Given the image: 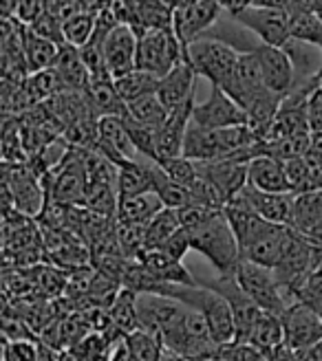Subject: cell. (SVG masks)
Returning a JSON list of instances; mask_svg holds the SVG:
<instances>
[{
  "mask_svg": "<svg viewBox=\"0 0 322 361\" xmlns=\"http://www.w3.org/2000/svg\"><path fill=\"white\" fill-rule=\"evenodd\" d=\"M184 157L196 164H205V161H221L225 159L223 141L219 130H208L201 126L190 123L184 141Z\"/></svg>",
  "mask_w": 322,
  "mask_h": 361,
  "instance_id": "cell-24",
  "label": "cell"
},
{
  "mask_svg": "<svg viewBox=\"0 0 322 361\" xmlns=\"http://www.w3.org/2000/svg\"><path fill=\"white\" fill-rule=\"evenodd\" d=\"M159 80L157 75L153 73H146V71H131V73L126 75H121L115 80V88H117V93L119 97L124 99V104H133L141 97H146V95H155L157 93V86H159Z\"/></svg>",
  "mask_w": 322,
  "mask_h": 361,
  "instance_id": "cell-34",
  "label": "cell"
},
{
  "mask_svg": "<svg viewBox=\"0 0 322 361\" xmlns=\"http://www.w3.org/2000/svg\"><path fill=\"white\" fill-rule=\"evenodd\" d=\"M5 361H40L38 346L29 339L5 341Z\"/></svg>",
  "mask_w": 322,
  "mask_h": 361,
  "instance_id": "cell-49",
  "label": "cell"
},
{
  "mask_svg": "<svg viewBox=\"0 0 322 361\" xmlns=\"http://www.w3.org/2000/svg\"><path fill=\"white\" fill-rule=\"evenodd\" d=\"M239 53L221 40H196L186 49V62L196 75L212 82V86L225 88L234 75Z\"/></svg>",
  "mask_w": 322,
  "mask_h": 361,
  "instance_id": "cell-4",
  "label": "cell"
},
{
  "mask_svg": "<svg viewBox=\"0 0 322 361\" xmlns=\"http://www.w3.org/2000/svg\"><path fill=\"white\" fill-rule=\"evenodd\" d=\"M155 295L172 298L177 302L186 304L188 309L199 311L205 317L210 333L219 346H227L232 341H237V322H234V315H232L227 300L221 293L208 288L205 284H201V282H199V286L164 284L159 288V293H155Z\"/></svg>",
  "mask_w": 322,
  "mask_h": 361,
  "instance_id": "cell-2",
  "label": "cell"
},
{
  "mask_svg": "<svg viewBox=\"0 0 322 361\" xmlns=\"http://www.w3.org/2000/svg\"><path fill=\"white\" fill-rule=\"evenodd\" d=\"M139 262L144 264L148 274L161 282L170 286H199V280H194L190 276V271L184 267V262H177L170 256H166L164 251H144L139 258Z\"/></svg>",
  "mask_w": 322,
  "mask_h": 361,
  "instance_id": "cell-23",
  "label": "cell"
},
{
  "mask_svg": "<svg viewBox=\"0 0 322 361\" xmlns=\"http://www.w3.org/2000/svg\"><path fill=\"white\" fill-rule=\"evenodd\" d=\"M86 97H88L91 111L97 119L126 117L129 115V106L124 104V99L119 97L117 88H115V80L111 73L91 78V84H88V88H86Z\"/></svg>",
  "mask_w": 322,
  "mask_h": 361,
  "instance_id": "cell-22",
  "label": "cell"
},
{
  "mask_svg": "<svg viewBox=\"0 0 322 361\" xmlns=\"http://www.w3.org/2000/svg\"><path fill=\"white\" fill-rule=\"evenodd\" d=\"M164 209H166V205L159 198V194L146 192V194H141V196L119 201L115 219H117L119 225H139V227H144Z\"/></svg>",
  "mask_w": 322,
  "mask_h": 361,
  "instance_id": "cell-27",
  "label": "cell"
},
{
  "mask_svg": "<svg viewBox=\"0 0 322 361\" xmlns=\"http://www.w3.org/2000/svg\"><path fill=\"white\" fill-rule=\"evenodd\" d=\"M104 58L113 80L137 68V33L129 25L115 27L104 40Z\"/></svg>",
  "mask_w": 322,
  "mask_h": 361,
  "instance_id": "cell-18",
  "label": "cell"
},
{
  "mask_svg": "<svg viewBox=\"0 0 322 361\" xmlns=\"http://www.w3.org/2000/svg\"><path fill=\"white\" fill-rule=\"evenodd\" d=\"M25 90H27L31 104L38 106V104H44L56 95L64 93L66 88L58 75V71L51 66L47 71H40V73H31L25 82Z\"/></svg>",
  "mask_w": 322,
  "mask_h": 361,
  "instance_id": "cell-36",
  "label": "cell"
},
{
  "mask_svg": "<svg viewBox=\"0 0 322 361\" xmlns=\"http://www.w3.org/2000/svg\"><path fill=\"white\" fill-rule=\"evenodd\" d=\"M161 168H164V172L174 180V183L184 185L190 190V185L196 180V176H199V170H196V164L186 157H177V159H168V161H161L159 164Z\"/></svg>",
  "mask_w": 322,
  "mask_h": 361,
  "instance_id": "cell-45",
  "label": "cell"
},
{
  "mask_svg": "<svg viewBox=\"0 0 322 361\" xmlns=\"http://www.w3.org/2000/svg\"><path fill=\"white\" fill-rule=\"evenodd\" d=\"M221 7L225 11H229L232 16H239L241 11H245L247 7H254L256 0H219Z\"/></svg>",
  "mask_w": 322,
  "mask_h": 361,
  "instance_id": "cell-52",
  "label": "cell"
},
{
  "mask_svg": "<svg viewBox=\"0 0 322 361\" xmlns=\"http://www.w3.org/2000/svg\"><path fill=\"white\" fill-rule=\"evenodd\" d=\"M159 251H164L166 256H170L172 260H177V262H184V258H186V254L188 251H192V243H190V233L186 231V229H179L174 236L161 247Z\"/></svg>",
  "mask_w": 322,
  "mask_h": 361,
  "instance_id": "cell-50",
  "label": "cell"
},
{
  "mask_svg": "<svg viewBox=\"0 0 322 361\" xmlns=\"http://www.w3.org/2000/svg\"><path fill=\"white\" fill-rule=\"evenodd\" d=\"M93 33H95V13L91 11L73 13L64 20V44L82 49L93 40Z\"/></svg>",
  "mask_w": 322,
  "mask_h": 361,
  "instance_id": "cell-41",
  "label": "cell"
},
{
  "mask_svg": "<svg viewBox=\"0 0 322 361\" xmlns=\"http://www.w3.org/2000/svg\"><path fill=\"white\" fill-rule=\"evenodd\" d=\"M201 284H205L208 288H212V291L221 293L227 300L232 315H234V322H237V341H247L249 331H252L256 317L261 315V309L252 302V298L243 291V286L239 284L234 271L219 276L217 280L201 282Z\"/></svg>",
  "mask_w": 322,
  "mask_h": 361,
  "instance_id": "cell-11",
  "label": "cell"
},
{
  "mask_svg": "<svg viewBox=\"0 0 322 361\" xmlns=\"http://www.w3.org/2000/svg\"><path fill=\"white\" fill-rule=\"evenodd\" d=\"M314 350H316V357H318V361H322V341L318 346H314Z\"/></svg>",
  "mask_w": 322,
  "mask_h": 361,
  "instance_id": "cell-56",
  "label": "cell"
},
{
  "mask_svg": "<svg viewBox=\"0 0 322 361\" xmlns=\"http://www.w3.org/2000/svg\"><path fill=\"white\" fill-rule=\"evenodd\" d=\"M318 313H320V317H322V304L318 306Z\"/></svg>",
  "mask_w": 322,
  "mask_h": 361,
  "instance_id": "cell-57",
  "label": "cell"
},
{
  "mask_svg": "<svg viewBox=\"0 0 322 361\" xmlns=\"http://www.w3.org/2000/svg\"><path fill=\"white\" fill-rule=\"evenodd\" d=\"M296 9H300V11H316V0H294L292 11H296Z\"/></svg>",
  "mask_w": 322,
  "mask_h": 361,
  "instance_id": "cell-55",
  "label": "cell"
},
{
  "mask_svg": "<svg viewBox=\"0 0 322 361\" xmlns=\"http://www.w3.org/2000/svg\"><path fill=\"white\" fill-rule=\"evenodd\" d=\"M51 9H53V0H18L13 18H18L23 25L29 27Z\"/></svg>",
  "mask_w": 322,
  "mask_h": 361,
  "instance_id": "cell-48",
  "label": "cell"
},
{
  "mask_svg": "<svg viewBox=\"0 0 322 361\" xmlns=\"http://www.w3.org/2000/svg\"><path fill=\"white\" fill-rule=\"evenodd\" d=\"M3 164L20 166L27 164V152L18 117H3Z\"/></svg>",
  "mask_w": 322,
  "mask_h": 361,
  "instance_id": "cell-40",
  "label": "cell"
},
{
  "mask_svg": "<svg viewBox=\"0 0 322 361\" xmlns=\"http://www.w3.org/2000/svg\"><path fill=\"white\" fill-rule=\"evenodd\" d=\"M232 201H239L247 209H252L261 219L278 223V225H287L292 227V203H294V194H270V192H261L252 185H245L237 198Z\"/></svg>",
  "mask_w": 322,
  "mask_h": 361,
  "instance_id": "cell-17",
  "label": "cell"
},
{
  "mask_svg": "<svg viewBox=\"0 0 322 361\" xmlns=\"http://www.w3.org/2000/svg\"><path fill=\"white\" fill-rule=\"evenodd\" d=\"M280 319L285 331V346L290 350H307L322 341V317L314 306L305 302H292Z\"/></svg>",
  "mask_w": 322,
  "mask_h": 361,
  "instance_id": "cell-9",
  "label": "cell"
},
{
  "mask_svg": "<svg viewBox=\"0 0 322 361\" xmlns=\"http://www.w3.org/2000/svg\"><path fill=\"white\" fill-rule=\"evenodd\" d=\"M309 157L318 159L322 164V133L320 135H311V148H309Z\"/></svg>",
  "mask_w": 322,
  "mask_h": 361,
  "instance_id": "cell-54",
  "label": "cell"
},
{
  "mask_svg": "<svg viewBox=\"0 0 322 361\" xmlns=\"http://www.w3.org/2000/svg\"><path fill=\"white\" fill-rule=\"evenodd\" d=\"M29 29L35 33V35H40V38L49 40V42H56V44H64V18L56 11V9H51L47 11L42 18H38L33 25H29Z\"/></svg>",
  "mask_w": 322,
  "mask_h": 361,
  "instance_id": "cell-44",
  "label": "cell"
},
{
  "mask_svg": "<svg viewBox=\"0 0 322 361\" xmlns=\"http://www.w3.org/2000/svg\"><path fill=\"white\" fill-rule=\"evenodd\" d=\"M60 53V44L49 42L40 35H35L29 27L25 29V60L29 66V73H40L56 64Z\"/></svg>",
  "mask_w": 322,
  "mask_h": 361,
  "instance_id": "cell-33",
  "label": "cell"
},
{
  "mask_svg": "<svg viewBox=\"0 0 322 361\" xmlns=\"http://www.w3.org/2000/svg\"><path fill=\"white\" fill-rule=\"evenodd\" d=\"M237 20L254 31L261 44H270L278 49H290L292 31H290V11H278V9H263V7H247L239 16Z\"/></svg>",
  "mask_w": 322,
  "mask_h": 361,
  "instance_id": "cell-12",
  "label": "cell"
},
{
  "mask_svg": "<svg viewBox=\"0 0 322 361\" xmlns=\"http://www.w3.org/2000/svg\"><path fill=\"white\" fill-rule=\"evenodd\" d=\"M322 223V190L294 194L292 203V229L300 231L302 236Z\"/></svg>",
  "mask_w": 322,
  "mask_h": 361,
  "instance_id": "cell-31",
  "label": "cell"
},
{
  "mask_svg": "<svg viewBox=\"0 0 322 361\" xmlns=\"http://www.w3.org/2000/svg\"><path fill=\"white\" fill-rule=\"evenodd\" d=\"M3 188L11 194L13 207L20 214L38 219L40 212L44 209L47 192L42 185V178L38 174H33L27 164L20 166L3 164Z\"/></svg>",
  "mask_w": 322,
  "mask_h": 361,
  "instance_id": "cell-7",
  "label": "cell"
},
{
  "mask_svg": "<svg viewBox=\"0 0 322 361\" xmlns=\"http://www.w3.org/2000/svg\"><path fill=\"white\" fill-rule=\"evenodd\" d=\"M247 341L252 346H256L265 355V359H270L285 344V331H282L280 315L261 311V315L256 317L252 331H249Z\"/></svg>",
  "mask_w": 322,
  "mask_h": 361,
  "instance_id": "cell-29",
  "label": "cell"
},
{
  "mask_svg": "<svg viewBox=\"0 0 322 361\" xmlns=\"http://www.w3.org/2000/svg\"><path fill=\"white\" fill-rule=\"evenodd\" d=\"M188 233H190L192 251L208 258L212 262V267L219 271V276L237 271V267L241 262V249H239V240L234 236V231H232L223 209L214 216L210 223H205L203 227L194 229V231H188Z\"/></svg>",
  "mask_w": 322,
  "mask_h": 361,
  "instance_id": "cell-3",
  "label": "cell"
},
{
  "mask_svg": "<svg viewBox=\"0 0 322 361\" xmlns=\"http://www.w3.org/2000/svg\"><path fill=\"white\" fill-rule=\"evenodd\" d=\"M44 106L49 108V113L64 126V130L68 126H73L86 117H95L86 93H78V90H64V93L44 102Z\"/></svg>",
  "mask_w": 322,
  "mask_h": 361,
  "instance_id": "cell-28",
  "label": "cell"
},
{
  "mask_svg": "<svg viewBox=\"0 0 322 361\" xmlns=\"http://www.w3.org/2000/svg\"><path fill=\"white\" fill-rule=\"evenodd\" d=\"M124 126H126L129 137L133 141V146L139 154L148 157L153 164H159V154H157V130L148 128V126H141L133 117H124Z\"/></svg>",
  "mask_w": 322,
  "mask_h": 361,
  "instance_id": "cell-42",
  "label": "cell"
},
{
  "mask_svg": "<svg viewBox=\"0 0 322 361\" xmlns=\"http://www.w3.org/2000/svg\"><path fill=\"white\" fill-rule=\"evenodd\" d=\"M223 90L243 108V111L256 95H261L263 90H267L263 68H261V62H258V56L254 53V49L239 53L234 75H232L229 84Z\"/></svg>",
  "mask_w": 322,
  "mask_h": 361,
  "instance_id": "cell-15",
  "label": "cell"
},
{
  "mask_svg": "<svg viewBox=\"0 0 322 361\" xmlns=\"http://www.w3.org/2000/svg\"><path fill=\"white\" fill-rule=\"evenodd\" d=\"M223 212L239 240L241 260L254 262L265 269H276L292 240L294 229L261 219L239 201H229L227 205H223Z\"/></svg>",
  "mask_w": 322,
  "mask_h": 361,
  "instance_id": "cell-1",
  "label": "cell"
},
{
  "mask_svg": "<svg viewBox=\"0 0 322 361\" xmlns=\"http://www.w3.org/2000/svg\"><path fill=\"white\" fill-rule=\"evenodd\" d=\"M181 227V219H179L177 209H164L161 214H157L155 219L146 225V243H144V251H157L164 247L174 233Z\"/></svg>",
  "mask_w": 322,
  "mask_h": 361,
  "instance_id": "cell-35",
  "label": "cell"
},
{
  "mask_svg": "<svg viewBox=\"0 0 322 361\" xmlns=\"http://www.w3.org/2000/svg\"><path fill=\"white\" fill-rule=\"evenodd\" d=\"M186 62V49L179 42L174 31H144L137 35V68L157 78Z\"/></svg>",
  "mask_w": 322,
  "mask_h": 361,
  "instance_id": "cell-5",
  "label": "cell"
},
{
  "mask_svg": "<svg viewBox=\"0 0 322 361\" xmlns=\"http://www.w3.org/2000/svg\"><path fill=\"white\" fill-rule=\"evenodd\" d=\"M126 353L131 361H161L166 348L159 337L146 331H135L126 337Z\"/></svg>",
  "mask_w": 322,
  "mask_h": 361,
  "instance_id": "cell-39",
  "label": "cell"
},
{
  "mask_svg": "<svg viewBox=\"0 0 322 361\" xmlns=\"http://www.w3.org/2000/svg\"><path fill=\"white\" fill-rule=\"evenodd\" d=\"M217 361H265V355L249 341H232L219 348Z\"/></svg>",
  "mask_w": 322,
  "mask_h": 361,
  "instance_id": "cell-47",
  "label": "cell"
},
{
  "mask_svg": "<svg viewBox=\"0 0 322 361\" xmlns=\"http://www.w3.org/2000/svg\"><path fill=\"white\" fill-rule=\"evenodd\" d=\"M292 40L322 49V16L316 11H290Z\"/></svg>",
  "mask_w": 322,
  "mask_h": 361,
  "instance_id": "cell-37",
  "label": "cell"
},
{
  "mask_svg": "<svg viewBox=\"0 0 322 361\" xmlns=\"http://www.w3.org/2000/svg\"><path fill=\"white\" fill-rule=\"evenodd\" d=\"M53 68L58 71V75H60L66 90L86 93L88 84H91V73H88V68H86V64L82 60V53H80L78 47L62 44Z\"/></svg>",
  "mask_w": 322,
  "mask_h": 361,
  "instance_id": "cell-26",
  "label": "cell"
},
{
  "mask_svg": "<svg viewBox=\"0 0 322 361\" xmlns=\"http://www.w3.org/2000/svg\"><path fill=\"white\" fill-rule=\"evenodd\" d=\"M314 260H316V247L307 240V236H302L300 231L294 229L292 240L274 269V276L282 286L285 295L290 298V302H294L298 286L305 282L309 271L314 269Z\"/></svg>",
  "mask_w": 322,
  "mask_h": 361,
  "instance_id": "cell-8",
  "label": "cell"
},
{
  "mask_svg": "<svg viewBox=\"0 0 322 361\" xmlns=\"http://www.w3.org/2000/svg\"><path fill=\"white\" fill-rule=\"evenodd\" d=\"M196 168L217 190L223 205H227L232 198H237L239 192L247 185V164H241L237 159L205 161V164H196Z\"/></svg>",
  "mask_w": 322,
  "mask_h": 361,
  "instance_id": "cell-16",
  "label": "cell"
},
{
  "mask_svg": "<svg viewBox=\"0 0 322 361\" xmlns=\"http://www.w3.org/2000/svg\"><path fill=\"white\" fill-rule=\"evenodd\" d=\"M254 7H263V9H278V11H292L294 0H256Z\"/></svg>",
  "mask_w": 322,
  "mask_h": 361,
  "instance_id": "cell-53",
  "label": "cell"
},
{
  "mask_svg": "<svg viewBox=\"0 0 322 361\" xmlns=\"http://www.w3.org/2000/svg\"><path fill=\"white\" fill-rule=\"evenodd\" d=\"M234 274H237L239 284L243 286V291L252 298V302L261 311L274 313V315H282L287 311V306L292 302L285 295L282 286L278 284L274 269H265L254 262L241 260Z\"/></svg>",
  "mask_w": 322,
  "mask_h": 361,
  "instance_id": "cell-6",
  "label": "cell"
},
{
  "mask_svg": "<svg viewBox=\"0 0 322 361\" xmlns=\"http://www.w3.org/2000/svg\"><path fill=\"white\" fill-rule=\"evenodd\" d=\"M194 99L188 104L179 106L177 111H172L166 119V123L157 130V154H159V164L168 159L184 157V141L186 133L192 123V111H194Z\"/></svg>",
  "mask_w": 322,
  "mask_h": 361,
  "instance_id": "cell-19",
  "label": "cell"
},
{
  "mask_svg": "<svg viewBox=\"0 0 322 361\" xmlns=\"http://www.w3.org/2000/svg\"><path fill=\"white\" fill-rule=\"evenodd\" d=\"M109 319L111 326L121 333V335H133L139 331V317H137V293L129 291V288H121L111 302L109 309Z\"/></svg>",
  "mask_w": 322,
  "mask_h": 361,
  "instance_id": "cell-32",
  "label": "cell"
},
{
  "mask_svg": "<svg viewBox=\"0 0 322 361\" xmlns=\"http://www.w3.org/2000/svg\"><path fill=\"white\" fill-rule=\"evenodd\" d=\"M194 80H196V73L188 62L177 64L168 75L159 80L157 97L168 108V113L177 111L179 106L194 99Z\"/></svg>",
  "mask_w": 322,
  "mask_h": 361,
  "instance_id": "cell-21",
  "label": "cell"
},
{
  "mask_svg": "<svg viewBox=\"0 0 322 361\" xmlns=\"http://www.w3.org/2000/svg\"><path fill=\"white\" fill-rule=\"evenodd\" d=\"M137 35L144 31H174V9L164 0H135L133 25Z\"/></svg>",
  "mask_w": 322,
  "mask_h": 361,
  "instance_id": "cell-25",
  "label": "cell"
},
{
  "mask_svg": "<svg viewBox=\"0 0 322 361\" xmlns=\"http://www.w3.org/2000/svg\"><path fill=\"white\" fill-rule=\"evenodd\" d=\"M247 183L270 194H294L285 164L272 157H256L247 164Z\"/></svg>",
  "mask_w": 322,
  "mask_h": 361,
  "instance_id": "cell-20",
  "label": "cell"
},
{
  "mask_svg": "<svg viewBox=\"0 0 322 361\" xmlns=\"http://www.w3.org/2000/svg\"><path fill=\"white\" fill-rule=\"evenodd\" d=\"M294 302H305V304L314 306V309H318L322 304V249H318V247H316L314 269L309 271L305 282L298 286Z\"/></svg>",
  "mask_w": 322,
  "mask_h": 361,
  "instance_id": "cell-43",
  "label": "cell"
},
{
  "mask_svg": "<svg viewBox=\"0 0 322 361\" xmlns=\"http://www.w3.org/2000/svg\"><path fill=\"white\" fill-rule=\"evenodd\" d=\"M219 0H184L174 9V35L184 49L199 40V35L214 25L221 13Z\"/></svg>",
  "mask_w": 322,
  "mask_h": 361,
  "instance_id": "cell-13",
  "label": "cell"
},
{
  "mask_svg": "<svg viewBox=\"0 0 322 361\" xmlns=\"http://www.w3.org/2000/svg\"><path fill=\"white\" fill-rule=\"evenodd\" d=\"M223 207H210V205H188L179 209V219H181V227L186 231H194L210 223Z\"/></svg>",
  "mask_w": 322,
  "mask_h": 361,
  "instance_id": "cell-46",
  "label": "cell"
},
{
  "mask_svg": "<svg viewBox=\"0 0 322 361\" xmlns=\"http://www.w3.org/2000/svg\"><path fill=\"white\" fill-rule=\"evenodd\" d=\"M153 168L155 164H139V161H129L126 166L117 168L119 201L153 192Z\"/></svg>",
  "mask_w": 322,
  "mask_h": 361,
  "instance_id": "cell-30",
  "label": "cell"
},
{
  "mask_svg": "<svg viewBox=\"0 0 322 361\" xmlns=\"http://www.w3.org/2000/svg\"><path fill=\"white\" fill-rule=\"evenodd\" d=\"M168 108L159 102L157 93L155 95H146L133 104H129V117H133L135 121H139L141 126H148L153 130H159L161 126L168 119Z\"/></svg>",
  "mask_w": 322,
  "mask_h": 361,
  "instance_id": "cell-38",
  "label": "cell"
},
{
  "mask_svg": "<svg viewBox=\"0 0 322 361\" xmlns=\"http://www.w3.org/2000/svg\"><path fill=\"white\" fill-rule=\"evenodd\" d=\"M307 119H309V130L311 135L322 133V84L311 90L307 99Z\"/></svg>",
  "mask_w": 322,
  "mask_h": 361,
  "instance_id": "cell-51",
  "label": "cell"
},
{
  "mask_svg": "<svg viewBox=\"0 0 322 361\" xmlns=\"http://www.w3.org/2000/svg\"><path fill=\"white\" fill-rule=\"evenodd\" d=\"M254 53L258 56L265 86L274 90V93L287 97L292 90L298 86L296 84V64L292 49H278L270 44H258L254 47Z\"/></svg>",
  "mask_w": 322,
  "mask_h": 361,
  "instance_id": "cell-14",
  "label": "cell"
},
{
  "mask_svg": "<svg viewBox=\"0 0 322 361\" xmlns=\"http://www.w3.org/2000/svg\"><path fill=\"white\" fill-rule=\"evenodd\" d=\"M192 123L208 130H223V128H234V126H249V119L247 113L223 88L212 86L210 97L203 104L194 106Z\"/></svg>",
  "mask_w": 322,
  "mask_h": 361,
  "instance_id": "cell-10",
  "label": "cell"
}]
</instances>
